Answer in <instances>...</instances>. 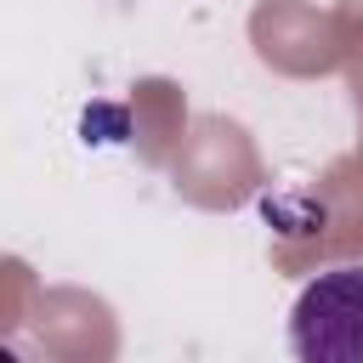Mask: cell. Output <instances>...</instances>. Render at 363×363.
<instances>
[{
	"instance_id": "6da1fadb",
	"label": "cell",
	"mask_w": 363,
	"mask_h": 363,
	"mask_svg": "<svg viewBox=\"0 0 363 363\" xmlns=\"http://www.w3.org/2000/svg\"><path fill=\"white\" fill-rule=\"evenodd\" d=\"M289 352L306 363H363V267H335L301 289Z\"/></svg>"
}]
</instances>
